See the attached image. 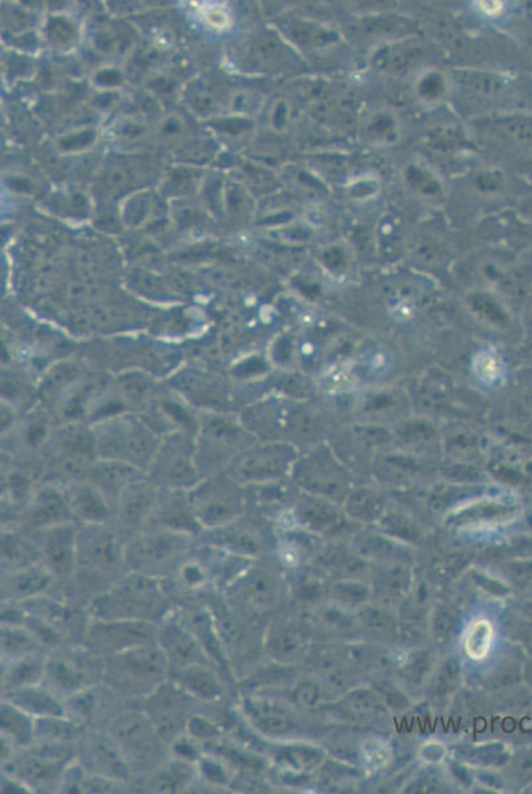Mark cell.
I'll return each mask as SVG.
<instances>
[{
  "label": "cell",
  "mask_w": 532,
  "mask_h": 794,
  "mask_svg": "<svg viewBox=\"0 0 532 794\" xmlns=\"http://www.w3.org/2000/svg\"><path fill=\"white\" fill-rule=\"evenodd\" d=\"M173 610L162 579L129 570L107 592L90 601L88 612L90 619L97 620L161 623Z\"/></svg>",
  "instance_id": "obj_1"
},
{
  "label": "cell",
  "mask_w": 532,
  "mask_h": 794,
  "mask_svg": "<svg viewBox=\"0 0 532 794\" xmlns=\"http://www.w3.org/2000/svg\"><path fill=\"white\" fill-rule=\"evenodd\" d=\"M259 443L236 412L200 411L195 435L196 464L203 478L226 471L236 457Z\"/></svg>",
  "instance_id": "obj_2"
},
{
  "label": "cell",
  "mask_w": 532,
  "mask_h": 794,
  "mask_svg": "<svg viewBox=\"0 0 532 794\" xmlns=\"http://www.w3.org/2000/svg\"><path fill=\"white\" fill-rule=\"evenodd\" d=\"M98 458L113 459L146 472L162 437L138 415L128 412L91 425Z\"/></svg>",
  "instance_id": "obj_3"
},
{
  "label": "cell",
  "mask_w": 532,
  "mask_h": 794,
  "mask_svg": "<svg viewBox=\"0 0 532 794\" xmlns=\"http://www.w3.org/2000/svg\"><path fill=\"white\" fill-rule=\"evenodd\" d=\"M97 458L96 438L90 424L58 423L43 452L44 482L65 487L84 480Z\"/></svg>",
  "instance_id": "obj_4"
},
{
  "label": "cell",
  "mask_w": 532,
  "mask_h": 794,
  "mask_svg": "<svg viewBox=\"0 0 532 794\" xmlns=\"http://www.w3.org/2000/svg\"><path fill=\"white\" fill-rule=\"evenodd\" d=\"M195 541V537L176 531L149 526L124 544V564L129 570L162 579L175 573Z\"/></svg>",
  "instance_id": "obj_5"
},
{
  "label": "cell",
  "mask_w": 532,
  "mask_h": 794,
  "mask_svg": "<svg viewBox=\"0 0 532 794\" xmlns=\"http://www.w3.org/2000/svg\"><path fill=\"white\" fill-rule=\"evenodd\" d=\"M194 513L203 530H215L238 521L247 514L246 488L227 471L203 478L188 491Z\"/></svg>",
  "instance_id": "obj_6"
},
{
  "label": "cell",
  "mask_w": 532,
  "mask_h": 794,
  "mask_svg": "<svg viewBox=\"0 0 532 794\" xmlns=\"http://www.w3.org/2000/svg\"><path fill=\"white\" fill-rule=\"evenodd\" d=\"M144 475L158 489H194L203 480L196 464L195 435L174 432L162 437L160 448Z\"/></svg>",
  "instance_id": "obj_7"
},
{
  "label": "cell",
  "mask_w": 532,
  "mask_h": 794,
  "mask_svg": "<svg viewBox=\"0 0 532 794\" xmlns=\"http://www.w3.org/2000/svg\"><path fill=\"white\" fill-rule=\"evenodd\" d=\"M109 662L105 674L128 693L153 695L169 679V661L158 642L111 655Z\"/></svg>",
  "instance_id": "obj_8"
},
{
  "label": "cell",
  "mask_w": 532,
  "mask_h": 794,
  "mask_svg": "<svg viewBox=\"0 0 532 794\" xmlns=\"http://www.w3.org/2000/svg\"><path fill=\"white\" fill-rule=\"evenodd\" d=\"M294 459L295 453L291 445L259 442L236 457L226 471L241 487H251L285 480L294 468Z\"/></svg>",
  "instance_id": "obj_9"
},
{
  "label": "cell",
  "mask_w": 532,
  "mask_h": 794,
  "mask_svg": "<svg viewBox=\"0 0 532 794\" xmlns=\"http://www.w3.org/2000/svg\"><path fill=\"white\" fill-rule=\"evenodd\" d=\"M167 384L198 411L235 412L234 387L218 373L186 367L171 376Z\"/></svg>",
  "instance_id": "obj_10"
},
{
  "label": "cell",
  "mask_w": 532,
  "mask_h": 794,
  "mask_svg": "<svg viewBox=\"0 0 532 794\" xmlns=\"http://www.w3.org/2000/svg\"><path fill=\"white\" fill-rule=\"evenodd\" d=\"M124 544L115 523L77 524L78 567L116 573L124 564Z\"/></svg>",
  "instance_id": "obj_11"
},
{
  "label": "cell",
  "mask_w": 532,
  "mask_h": 794,
  "mask_svg": "<svg viewBox=\"0 0 532 794\" xmlns=\"http://www.w3.org/2000/svg\"><path fill=\"white\" fill-rule=\"evenodd\" d=\"M160 623L134 620L91 619L85 641L91 652L117 655L131 649L156 644Z\"/></svg>",
  "instance_id": "obj_12"
},
{
  "label": "cell",
  "mask_w": 532,
  "mask_h": 794,
  "mask_svg": "<svg viewBox=\"0 0 532 794\" xmlns=\"http://www.w3.org/2000/svg\"><path fill=\"white\" fill-rule=\"evenodd\" d=\"M161 437L174 432H187L196 435L200 411L195 410L185 399L171 389L161 385L155 396L138 413Z\"/></svg>",
  "instance_id": "obj_13"
},
{
  "label": "cell",
  "mask_w": 532,
  "mask_h": 794,
  "mask_svg": "<svg viewBox=\"0 0 532 794\" xmlns=\"http://www.w3.org/2000/svg\"><path fill=\"white\" fill-rule=\"evenodd\" d=\"M75 522L63 485L42 482L19 516V527L36 533L58 524ZM76 523V522H75Z\"/></svg>",
  "instance_id": "obj_14"
},
{
  "label": "cell",
  "mask_w": 532,
  "mask_h": 794,
  "mask_svg": "<svg viewBox=\"0 0 532 794\" xmlns=\"http://www.w3.org/2000/svg\"><path fill=\"white\" fill-rule=\"evenodd\" d=\"M160 489L143 480L131 483L115 503V524L124 541L150 526Z\"/></svg>",
  "instance_id": "obj_15"
},
{
  "label": "cell",
  "mask_w": 532,
  "mask_h": 794,
  "mask_svg": "<svg viewBox=\"0 0 532 794\" xmlns=\"http://www.w3.org/2000/svg\"><path fill=\"white\" fill-rule=\"evenodd\" d=\"M158 645L161 646L169 661L170 668L189 665H213L211 659L200 641L173 610L158 628Z\"/></svg>",
  "instance_id": "obj_16"
},
{
  "label": "cell",
  "mask_w": 532,
  "mask_h": 794,
  "mask_svg": "<svg viewBox=\"0 0 532 794\" xmlns=\"http://www.w3.org/2000/svg\"><path fill=\"white\" fill-rule=\"evenodd\" d=\"M111 737L127 754L128 760L149 761L160 753L163 739L146 714H122L115 720Z\"/></svg>",
  "instance_id": "obj_17"
},
{
  "label": "cell",
  "mask_w": 532,
  "mask_h": 794,
  "mask_svg": "<svg viewBox=\"0 0 532 794\" xmlns=\"http://www.w3.org/2000/svg\"><path fill=\"white\" fill-rule=\"evenodd\" d=\"M34 535L42 554V563L58 579H67L75 574L77 563V523H64L58 526L30 533Z\"/></svg>",
  "instance_id": "obj_18"
},
{
  "label": "cell",
  "mask_w": 532,
  "mask_h": 794,
  "mask_svg": "<svg viewBox=\"0 0 532 794\" xmlns=\"http://www.w3.org/2000/svg\"><path fill=\"white\" fill-rule=\"evenodd\" d=\"M80 763L98 776L127 783L130 777V761L111 735L91 733L82 740Z\"/></svg>",
  "instance_id": "obj_19"
},
{
  "label": "cell",
  "mask_w": 532,
  "mask_h": 794,
  "mask_svg": "<svg viewBox=\"0 0 532 794\" xmlns=\"http://www.w3.org/2000/svg\"><path fill=\"white\" fill-rule=\"evenodd\" d=\"M150 526L198 537L205 533L196 518L188 491L160 489Z\"/></svg>",
  "instance_id": "obj_20"
},
{
  "label": "cell",
  "mask_w": 532,
  "mask_h": 794,
  "mask_svg": "<svg viewBox=\"0 0 532 794\" xmlns=\"http://www.w3.org/2000/svg\"><path fill=\"white\" fill-rule=\"evenodd\" d=\"M246 515L227 526L205 531L199 537H203V543L207 546L254 561L264 550V541L260 530L256 529L252 522L246 521Z\"/></svg>",
  "instance_id": "obj_21"
},
{
  "label": "cell",
  "mask_w": 532,
  "mask_h": 794,
  "mask_svg": "<svg viewBox=\"0 0 532 794\" xmlns=\"http://www.w3.org/2000/svg\"><path fill=\"white\" fill-rule=\"evenodd\" d=\"M72 515L77 524L115 522V504L88 480L65 485Z\"/></svg>",
  "instance_id": "obj_22"
},
{
  "label": "cell",
  "mask_w": 532,
  "mask_h": 794,
  "mask_svg": "<svg viewBox=\"0 0 532 794\" xmlns=\"http://www.w3.org/2000/svg\"><path fill=\"white\" fill-rule=\"evenodd\" d=\"M280 583L271 569L253 564L228 587L235 597L253 609H269L278 602Z\"/></svg>",
  "instance_id": "obj_23"
},
{
  "label": "cell",
  "mask_w": 532,
  "mask_h": 794,
  "mask_svg": "<svg viewBox=\"0 0 532 794\" xmlns=\"http://www.w3.org/2000/svg\"><path fill=\"white\" fill-rule=\"evenodd\" d=\"M56 577L43 563L2 575V602L23 603L44 596Z\"/></svg>",
  "instance_id": "obj_24"
},
{
  "label": "cell",
  "mask_w": 532,
  "mask_h": 794,
  "mask_svg": "<svg viewBox=\"0 0 532 794\" xmlns=\"http://www.w3.org/2000/svg\"><path fill=\"white\" fill-rule=\"evenodd\" d=\"M88 373L87 367L77 360H65V362L55 365L47 373H44L42 382L37 385L39 404L54 413L64 398Z\"/></svg>",
  "instance_id": "obj_25"
},
{
  "label": "cell",
  "mask_w": 532,
  "mask_h": 794,
  "mask_svg": "<svg viewBox=\"0 0 532 794\" xmlns=\"http://www.w3.org/2000/svg\"><path fill=\"white\" fill-rule=\"evenodd\" d=\"M169 681L177 690L195 699L215 701L225 695V685L213 665L170 668Z\"/></svg>",
  "instance_id": "obj_26"
},
{
  "label": "cell",
  "mask_w": 532,
  "mask_h": 794,
  "mask_svg": "<svg viewBox=\"0 0 532 794\" xmlns=\"http://www.w3.org/2000/svg\"><path fill=\"white\" fill-rule=\"evenodd\" d=\"M89 679L82 662L65 654H48L44 685L58 698L64 700L91 687Z\"/></svg>",
  "instance_id": "obj_27"
},
{
  "label": "cell",
  "mask_w": 532,
  "mask_h": 794,
  "mask_svg": "<svg viewBox=\"0 0 532 794\" xmlns=\"http://www.w3.org/2000/svg\"><path fill=\"white\" fill-rule=\"evenodd\" d=\"M144 476H146L144 471L135 466L113 459L97 458L91 464L85 480L94 483L115 504L124 489L131 483L143 480Z\"/></svg>",
  "instance_id": "obj_28"
},
{
  "label": "cell",
  "mask_w": 532,
  "mask_h": 794,
  "mask_svg": "<svg viewBox=\"0 0 532 794\" xmlns=\"http://www.w3.org/2000/svg\"><path fill=\"white\" fill-rule=\"evenodd\" d=\"M177 614H180L182 622L192 630L195 638L200 641V644L206 649L215 666L228 668L229 660L227 657L226 645L225 642H222L218 623H216L211 609L193 606L186 608L185 612H177Z\"/></svg>",
  "instance_id": "obj_29"
},
{
  "label": "cell",
  "mask_w": 532,
  "mask_h": 794,
  "mask_svg": "<svg viewBox=\"0 0 532 794\" xmlns=\"http://www.w3.org/2000/svg\"><path fill=\"white\" fill-rule=\"evenodd\" d=\"M240 710L256 730L265 735H282L293 726L291 715L273 699L248 695L241 699Z\"/></svg>",
  "instance_id": "obj_30"
},
{
  "label": "cell",
  "mask_w": 532,
  "mask_h": 794,
  "mask_svg": "<svg viewBox=\"0 0 532 794\" xmlns=\"http://www.w3.org/2000/svg\"><path fill=\"white\" fill-rule=\"evenodd\" d=\"M2 699L11 701L35 719L67 715L64 701L44 684L4 692Z\"/></svg>",
  "instance_id": "obj_31"
},
{
  "label": "cell",
  "mask_w": 532,
  "mask_h": 794,
  "mask_svg": "<svg viewBox=\"0 0 532 794\" xmlns=\"http://www.w3.org/2000/svg\"><path fill=\"white\" fill-rule=\"evenodd\" d=\"M21 606L35 619L54 630L61 638L65 633L74 632L75 629L84 628L87 630L89 626V623L84 626L80 612H76L67 603L48 599V597L41 596L37 599L23 602Z\"/></svg>",
  "instance_id": "obj_32"
},
{
  "label": "cell",
  "mask_w": 532,
  "mask_h": 794,
  "mask_svg": "<svg viewBox=\"0 0 532 794\" xmlns=\"http://www.w3.org/2000/svg\"><path fill=\"white\" fill-rule=\"evenodd\" d=\"M42 563L41 550H39L34 535L29 534L21 527H3L2 530V569H21Z\"/></svg>",
  "instance_id": "obj_33"
},
{
  "label": "cell",
  "mask_w": 532,
  "mask_h": 794,
  "mask_svg": "<svg viewBox=\"0 0 532 794\" xmlns=\"http://www.w3.org/2000/svg\"><path fill=\"white\" fill-rule=\"evenodd\" d=\"M48 654L42 651L2 662V693L44 684Z\"/></svg>",
  "instance_id": "obj_34"
},
{
  "label": "cell",
  "mask_w": 532,
  "mask_h": 794,
  "mask_svg": "<svg viewBox=\"0 0 532 794\" xmlns=\"http://www.w3.org/2000/svg\"><path fill=\"white\" fill-rule=\"evenodd\" d=\"M196 780H199L196 764L173 757L158 768L150 780L149 787L153 793H186L192 790Z\"/></svg>",
  "instance_id": "obj_35"
},
{
  "label": "cell",
  "mask_w": 532,
  "mask_h": 794,
  "mask_svg": "<svg viewBox=\"0 0 532 794\" xmlns=\"http://www.w3.org/2000/svg\"><path fill=\"white\" fill-rule=\"evenodd\" d=\"M2 738L9 740L18 751L28 750L36 741V719L9 700L0 706Z\"/></svg>",
  "instance_id": "obj_36"
},
{
  "label": "cell",
  "mask_w": 532,
  "mask_h": 794,
  "mask_svg": "<svg viewBox=\"0 0 532 794\" xmlns=\"http://www.w3.org/2000/svg\"><path fill=\"white\" fill-rule=\"evenodd\" d=\"M37 387L23 372L10 367L2 370V403L24 415L37 405Z\"/></svg>",
  "instance_id": "obj_37"
},
{
  "label": "cell",
  "mask_w": 532,
  "mask_h": 794,
  "mask_svg": "<svg viewBox=\"0 0 532 794\" xmlns=\"http://www.w3.org/2000/svg\"><path fill=\"white\" fill-rule=\"evenodd\" d=\"M0 640H2V644H0V646H2V662L41 651L43 645V642L39 640L37 635L25 626H8V623H2Z\"/></svg>",
  "instance_id": "obj_38"
},
{
  "label": "cell",
  "mask_w": 532,
  "mask_h": 794,
  "mask_svg": "<svg viewBox=\"0 0 532 794\" xmlns=\"http://www.w3.org/2000/svg\"><path fill=\"white\" fill-rule=\"evenodd\" d=\"M295 514L302 526L312 531L332 530L340 523L339 513L333 507L307 496L300 498Z\"/></svg>",
  "instance_id": "obj_39"
},
{
  "label": "cell",
  "mask_w": 532,
  "mask_h": 794,
  "mask_svg": "<svg viewBox=\"0 0 532 794\" xmlns=\"http://www.w3.org/2000/svg\"><path fill=\"white\" fill-rule=\"evenodd\" d=\"M195 764L198 777L203 783L215 787V790H232L238 774L225 759L213 752L203 751L202 757Z\"/></svg>",
  "instance_id": "obj_40"
},
{
  "label": "cell",
  "mask_w": 532,
  "mask_h": 794,
  "mask_svg": "<svg viewBox=\"0 0 532 794\" xmlns=\"http://www.w3.org/2000/svg\"><path fill=\"white\" fill-rule=\"evenodd\" d=\"M83 725L67 715L36 719V740L74 744L83 737Z\"/></svg>",
  "instance_id": "obj_41"
},
{
  "label": "cell",
  "mask_w": 532,
  "mask_h": 794,
  "mask_svg": "<svg viewBox=\"0 0 532 794\" xmlns=\"http://www.w3.org/2000/svg\"><path fill=\"white\" fill-rule=\"evenodd\" d=\"M177 587L185 592H196L208 586L213 581L211 573L202 557H186L181 566L175 569Z\"/></svg>",
  "instance_id": "obj_42"
},
{
  "label": "cell",
  "mask_w": 532,
  "mask_h": 794,
  "mask_svg": "<svg viewBox=\"0 0 532 794\" xmlns=\"http://www.w3.org/2000/svg\"><path fill=\"white\" fill-rule=\"evenodd\" d=\"M492 644V627L488 620H476L466 630L465 653L473 660H482L489 654Z\"/></svg>",
  "instance_id": "obj_43"
},
{
  "label": "cell",
  "mask_w": 532,
  "mask_h": 794,
  "mask_svg": "<svg viewBox=\"0 0 532 794\" xmlns=\"http://www.w3.org/2000/svg\"><path fill=\"white\" fill-rule=\"evenodd\" d=\"M302 644H304V640L295 630L280 629L268 639V652L274 660L287 662L297 657Z\"/></svg>",
  "instance_id": "obj_44"
},
{
  "label": "cell",
  "mask_w": 532,
  "mask_h": 794,
  "mask_svg": "<svg viewBox=\"0 0 532 794\" xmlns=\"http://www.w3.org/2000/svg\"><path fill=\"white\" fill-rule=\"evenodd\" d=\"M63 701L68 717L75 719L78 724L94 717L97 707L96 693L91 687L85 688V690L74 694Z\"/></svg>",
  "instance_id": "obj_45"
},
{
  "label": "cell",
  "mask_w": 532,
  "mask_h": 794,
  "mask_svg": "<svg viewBox=\"0 0 532 794\" xmlns=\"http://www.w3.org/2000/svg\"><path fill=\"white\" fill-rule=\"evenodd\" d=\"M222 732L225 731L219 725L203 715H192L187 719L185 733L198 743H211V741L220 739Z\"/></svg>",
  "instance_id": "obj_46"
},
{
  "label": "cell",
  "mask_w": 532,
  "mask_h": 794,
  "mask_svg": "<svg viewBox=\"0 0 532 794\" xmlns=\"http://www.w3.org/2000/svg\"><path fill=\"white\" fill-rule=\"evenodd\" d=\"M0 792L2 794H31L35 793L34 790L28 784L24 783L22 779H19L15 776V774H11L9 772L3 771L2 772V780H0Z\"/></svg>",
  "instance_id": "obj_47"
},
{
  "label": "cell",
  "mask_w": 532,
  "mask_h": 794,
  "mask_svg": "<svg viewBox=\"0 0 532 794\" xmlns=\"http://www.w3.org/2000/svg\"><path fill=\"white\" fill-rule=\"evenodd\" d=\"M359 500L362 501L365 504L360 503L359 501L355 500L352 504L355 515H359L362 518H376L378 514L380 502L377 500L376 497L372 496H360Z\"/></svg>",
  "instance_id": "obj_48"
},
{
  "label": "cell",
  "mask_w": 532,
  "mask_h": 794,
  "mask_svg": "<svg viewBox=\"0 0 532 794\" xmlns=\"http://www.w3.org/2000/svg\"><path fill=\"white\" fill-rule=\"evenodd\" d=\"M94 141V133L91 131H85V133L78 134L77 137H69L67 140L62 142V146L67 150L82 149L87 146Z\"/></svg>",
  "instance_id": "obj_49"
},
{
  "label": "cell",
  "mask_w": 532,
  "mask_h": 794,
  "mask_svg": "<svg viewBox=\"0 0 532 794\" xmlns=\"http://www.w3.org/2000/svg\"><path fill=\"white\" fill-rule=\"evenodd\" d=\"M120 81L121 75L116 70H105L102 74L98 75V83L104 85H116L120 84Z\"/></svg>",
  "instance_id": "obj_50"
}]
</instances>
